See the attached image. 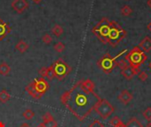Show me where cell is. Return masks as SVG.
Here are the masks:
<instances>
[{"instance_id": "1", "label": "cell", "mask_w": 151, "mask_h": 127, "mask_svg": "<svg viewBox=\"0 0 151 127\" xmlns=\"http://www.w3.org/2000/svg\"><path fill=\"white\" fill-rule=\"evenodd\" d=\"M95 88V83L89 79L80 80L61 95L60 101L76 118L83 121L101 99L96 93Z\"/></svg>"}, {"instance_id": "2", "label": "cell", "mask_w": 151, "mask_h": 127, "mask_svg": "<svg viewBox=\"0 0 151 127\" xmlns=\"http://www.w3.org/2000/svg\"><path fill=\"white\" fill-rule=\"evenodd\" d=\"M147 55L138 46L134 47L131 51L126 56L125 59L128 62L129 66L133 68L137 73L141 72V65L147 60Z\"/></svg>"}, {"instance_id": "3", "label": "cell", "mask_w": 151, "mask_h": 127, "mask_svg": "<svg viewBox=\"0 0 151 127\" xmlns=\"http://www.w3.org/2000/svg\"><path fill=\"white\" fill-rule=\"evenodd\" d=\"M111 21L107 18H103L93 28L92 33L98 38V40L104 43H108V36L111 29Z\"/></svg>"}, {"instance_id": "4", "label": "cell", "mask_w": 151, "mask_h": 127, "mask_svg": "<svg viewBox=\"0 0 151 127\" xmlns=\"http://www.w3.org/2000/svg\"><path fill=\"white\" fill-rule=\"evenodd\" d=\"M127 36V31L117 22L112 20L108 36V43L111 47H117L119 43Z\"/></svg>"}, {"instance_id": "5", "label": "cell", "mask_w": 151, "mask_h": 127, "mask_svg": "<svg viewBox=\"0 0 151 127\" xmlns=\"http://www.w3.org/2000/svg\"><path fill=\"white\" fill-rule=\"evenodd\" d=\"M127 51V50H125L124 51L120 52L119 55H117L116 57H111L109 53L104 54L97 62V65L98 67L106 74L111 73L115 67L117 66V58L120 56H122L125 52Z\"/></svg>"}, {"instance_id": "6", "label": "cell", "mask_w": 151, "mask_h": 127, "mask_svg": "<svg viewBox=\"0 0 151 127\" xmlns=\"http://www.w3.org/2000/svg\"><path fill=\"white\" fill-rule=\"evenodd\" d=\"M53 71L55 73V78L59 81L64 80V79L72 72V67L63 59L59 58L52 65Z\"/></svg>"}, {"instance_id": "7", "label": "cell", "mask_w": 151, "mask_h": 127, "mask_svg": "<svg viewBox=\"0 0 151 127\" xmlns=\"http://www.w3.org/2000/svg\"><path fill=\"white\" fill-rule=\"evenodd\" d=\"M94 110L103 118L107 119L113 112H114V107L111 103H110L107 100L101 98L99 102L96 103Z\"/></svg>"}, {"instance_id": "8", "label": "cell", "mask_w": 151, "mask_h": 127, "mask_svg": "<svg viewBox=\"0 0 151 127\" xmlns=\"http://www.w3.org/2000/svg\"><path fill=\"white\" fill-rule=\"evenodd\" d=\"M33 84L35 91L42 95H43L49 89V83L44 78H39L34 80Z\"/></svg>"}, {"instance_id": "9", "label": "cell", "mask_w": 151, "mask_h": 127, "mask_svg": "<svg viewBox=\"0 0 151 127\" xmlns=\"http://www.w3.org/2000/svg\"><path fill=\"white\" fill-rule=\"evenodd\" d=\"M12 7L17 13L20 14L28 8V3L27 0H13L12 2Z\"/></svg>"}, {"instance_id": "10", "label": "cell", "mask_w": 151, "mask_h": 127, "mask_svg": "<svg viewBox=\"0 0 151 127\" xmlns=\"http://www.w3.org/2000/svg\"><path fill=\"white\" fill-rule=\"evenodd\" d=\"M11 33V27L8 23L0 19V41H3Z\"/></svg>"}, {"instance_id": "11", "label": "cell", "mask_w": 151, "mask_h": 127, "mask_svg": "<svg viewBox=\"0 0 151 127\" xmlns=\"http://www.w3.org/2000/svg\"><path fill=\"white\" fill-rule=\"evenodd\" d=\"M118 99L123 103V104H128L133 100V95L127 89H124L120 92V94L118 96Z\"/></svg>"}, {"instance_id": "12", "label": "cell", "mask_w": 151, "mask_h": 127, "mask_svg": "<svg viewBox=\"0 0 151 127\" xmlns=\"http://www.w3.org/2000/svg\"><path fill=\"white\" fill-rule=\"evenodd\" d=\"M25 90H26V92H27L33 99H35V100H39V99H41L42 96V95H40L39 93H37V92L35 91V88H34L33 82L28 83V85H27Z\"/></svg>"}, {"instance_id": "13", "label": "cell", "mask_w": 151, "mask_h": 127, "mask_svg": "<svg viewBox=\"0 0 151 127\" xmlns=\"http://www.w3.org/2000/svg\"><path fill=\"white\" fill-rule=\"evenodd\" d=\"M144 53H148L151 50V39L149 36H146L138 46Z\"/></svg>"}, {"instance_id": "14", "label": "cell", "mask_w": 151, "mask_h": 127, "mask_svg": "<svg viewBox=\"0 0 151 127\" xmlns=\"http://www.w3.org/2000/svg\"><path fill=\"white\" fill-rule=\"evenodd\" d=\"M121 74L122 76L127 79V80H132L133 77L136 74H138L133 68H131L130 66H128L127 68L124 69V70H121Z\"/></svg>"}, {"instance_id": "15", "label": "cell", "mask_w": 151, "mask_h": 127, "mask_svg": "<svg viewBox=\"0 0 151 127\" xmlns=\"http://www.w3.org/2000/svg\"><path fill=\"white\" fill-rule=\"evenodd\" d=\"M29 48V45L27 44V42L21 40L19 42H17V44L15 45V49L19 52V53H25Z\"/></svg>"}, {"instance_id": "16", "label": "cell", "mask_w": 151, "mask_h": 127, "mask_svg": "<svg viewBox=\"0 0 151 127\" xmlns=\"http://www.w3.org/2000/svg\"><path fill=\"white\" fill-rule=\"evenodd\" d=\"M11 72V67L5 62L0 64V74L3 76H7Z\"/></svg>"}, {"instance_id": "17", "label": "cell", "mask_w": 151, "mask_h": 127, "mask_svg": "<svg viewBox=\"0 0 151 127\" xmlns=\"http://www.w3.org/2000/svg\"><path fill=\"white\" fill-rule=\"evenodd\" d=\"M10 99H11V95L7 92V90L3 89L0 91V103H6Z\"/></svg>"}, {"instance_id": "18", "label": "cell", "mask_w": 151, "mask_h": 127, "mask_svg": "<svg viewBox=\"0 0 151 127\" xmlns=\"http://www.w3.org/2000/svg\"><path fill=\"white\" fill-rule=\"evenodd\" d=\"M127 127H143L142 124L136 118H132L126 125Z\"/></svg>"}, {"instance_id": "19", "label": "cell", "mask_w": 151, "mask_h": 127, "mask_svg": "<svg viewBox=\"0 0 151 127\" xmlns=\"http://www.w3.org/2000/svg\"><path fill=\"white\" fill-rule=\"evenodd\" d=\"M51 32L54 35H56L57 37H59L63 33H64V28L60 26V25H55L52 29Z\"/></svg>"}, {"instance_id": "20", "label": "cell", "mask_w": 151, "mask_h": 127, "mask_svg": "<svg viewBox=\"0 0 151 127\" xmlns=\"http://www.w3.org/2000/svg\"><path fill=\"white\" fill-rule=\"evenodd\" d=\"M120 12L123 16H130L133 12V9L129 6V5H124L121 10Z\"/></svg>"}, {"instance_id": "21", "label": "cell", "mask_w": 151, "mask_h": 127, "mask_svg": "<svg viewBox=\"0 0 151 127\" xmlns=\"http://www.w3.org/2000/svg\"><path fill=\"white\" fill-rule=\"evenodd\" d=\"M35 112L32 110H30V109H27V110H26L23 113H22V116L27 119V120H31V119H33L34 118V117H35Z\"/></svg>"}, {"instance_id": "22", "label": "cell", "mask_w": 151, "mask_h": 127, "mask_svg": "<svg viewBox=\"0 0 151 127\" xmlns=\"http://www.w3.org/2000/svg\"><path fill=\"white\" fill-rule=\"evenodd\" d=\"M54 50L56 52L58 53H62L65 50V45L62 42H58L55 45H54Z\"/></svg>"}, {"instance_id": "23", "label": "cell", "mask_w": 151, "mask_h": 127, "mask_svg": "<svg viewBox=\"0 0 151 127\" xmlns=\"http://www.w3.org/2000/svg\"><path fill=\"white\" fill-rule=\"evenodd\" d=\"M117 66H119L121 70H124L129 66V64L126 59H120L119 61L117 62Z\"/></svg>"}, {"instance_id": "24", "label": "cell", "mask_w": 151, "mask_h": 127, "mask_svg": "<svg viewBox=\"0 0 151 127\" xmlns=\"http://www.w3.org/2000/svg\"><path fill=\"white\" fill-rule=\"evenodd\" d=\"M142 115H143V117H144V118H145L146 120H148L149 122H151V107L147 108V109L143 111Z\"/></svg>"}, {"instance_id": "25", "label": "cell", "mask_w": 151, "mask_h": 127, "mask_svg": "<svg viewBox=\"0 0 151 127\" xmlns=\"http://www.w3.org/2000/svg\"><path fill=\"white\" fill-rule=\"evenodd\" d=\"M49 80H52L55 78V73L53 71V67L52 65H50V67H48V72H47V77H46Z\"/></svg>"}, {"instance_id": "26", "label": "cell", "mask_w": 151, "mask_h": 127, "mask_svg": "<svg viewBox=\"0 0 151 127\" xmlns=\"http://www.w3.org/2000/svg\"><path fill=\"white\" fill-rule=\"evenodd\" d=\"M42 40L45 44H50L52 42L53 38L51 37V35H50V34H44L43 36L42 37Z\"/></svg>"}, {"instance_id": "27", "label": "cell", "mask_w": 151, "mask_h": 127, "mask_svg": "<svg viewBox=\"0 0 151 127\" xmlns=\"http://www.w3.org/2000/svg\"><path fill=\"white\" fill-rule=\"evenodd\" d=\"M53 119H54V118L52 117V115L50 112H47L42 117V123L46 124V123H48V122H50V121H51Z\"/></svg>"}, {"instance_id": "28", "label": "cell", "mask_w": 151, "mask_h": 127, "mask_svg": "<svg viewBox=\"0 0 151 127\" xmlns=\"http://www.w3.org/2000/svg\"><path fill=\"white\" fill-rule=\"evenodd\" d=\"M121 122V119L119 118V117H113L111 120H110V124L112 126L114 127V126H116L117 125H119V123Z\"/></svg>"}, {"instance_id": "29", "label": "cell", "mask_w": 151, "mask_h": 127, "mask_svg": "<svg viewBox=\"0 0 151 127\" xmlns=\"http://www.w3.org/2000/svg\"><path fill=\"white\" fill-rule=\"evenodd\" d=\"M138 77H139V79H140L142 81H146V80H148V78H149V75H148V73L145 72H140L138 73Z\"/></svg>"}, {"instance_id": "30", "label": "cell", "mask_w": 151, "mask_h": 127, "mask_svg": "<svg viewBox=\"0 0 151 127\" xmlns=\"http://www.w3.org/2000/svg\"><path fill=\"white\" fill-rule=\"evenodd\" d=\"M47 72H48V67H42L39 70V74L41 75L42 78H46Z\"/></svg>"}, {"instance_id": "31", "label": "cell", "mask_w": 151, "mask_h": 127, "mask_svg": "<svg viewBox=\"0 0 151 127\" xmlns=\"http://www.w3.org/2000/svg\"><path fill=\"white\" fill-rule=\"evenodd\" d=\"M88 127H105L104 125H103L99 120H95L94 122H92Z\"/></svg>"}, {"instance_id": "32", "label": "cell", "mask_w": 151, "mask_h": 127, "mask_svg": "<svg viewBox=\"0 0 151 127\" xmlns=\"http://www.w3.org/2000/svg\"><path fill=\"white\" fill-rule=\"evenodd\" d=\"M44 125H45V126L46 127L58 126V123H57V121H56L55 119H53V120H51V121H50V122H48V123H46V124H44Z\"/></svg>"}, {"instance_id": "33", "label": "cell", "mask_w": 151, "mask_h": 127, "mask_svg": "<svg viewBox=\"0 0 151 127\" xmlns=\"http://www.w3.org/2000/svg\"><path fill=\"white\" fill-rule=\"evenodd\" d=\"M19 127H31V126L27 123H23L19 126Z\"/></svg>"}, {"instance_id": "34", "label": "cell", "mask_w": 151, "mask_h": 127, "mask_svg": "<svg viewBox=\"0 0 151 127\" xmlns=\"http://www.w3.org/2000/svg\"><path fill=\"white\" fill-rule=\"evenodd\" d=\"M114 127H127V126H126V125H125V124H124V123L121 121V122H120L119 125H117L116 126H114Z\"/></svg>"}, {"instance_id": "35", "label": "cell", "mask_w": 151, "mask_h": 127, "mask_svg": "<svg viewBox=\"0 0 151 127\" xmlns=\"http://www.w3.org/2000/svg\"><path fill=\"white\" fill-rule=\"evenodd\" d=\"M42 0H33V2H35V4H39L40 2H42Z\"/></svg>"}, {"instance_id": "36", "label": "cell", "mask_w": 151, "mask_h": 127, "mask_svg": "<svg viewBox=\"0 0 151 127\" xmlns=\"http://www.w3.org/2000/svg\"><path fill=\"white\" fill-rule=\"evenodd\" d=\"M37 127H46V126H45L44 123H41V124H40V125H39Z\"/></svg>"}, {"instance_id": "37", "label": "cell", "mask_w": 151, "mask_h": 127, "mask_svg": "<svg viewBox=\"0 0 151 127\" xmlns=\"http://www.w3.org/2000/svg\"><path fill=\"white\" fill-rule=\"evenodd\" d=\"M148 5H149V7L151 9V0H148Z\"/></svg>"}, {"instance_id": "38", "label": "cell", "mask_w": 151, "mask_h": 127, "mask_svg": "<svg viewBox=\"0 0 151 127\" xmlns=\"http://www.w3.org/2000/svg\"><path fill=\"white\" fill-rule=\"evenodd\" d=\"M148 29H149V30L151 32V22L149 24V25H148Z\"/></svg>"}, {"instance_id": "39", "label": "cell", "mask_w": 151, "mask_h": 127, "mask_svg": "<svg viewBox=\"0 0 151 127\" xmlns=\"http://www.w3.org/2000/svg\"><path fill=\"white\" fill-rule=\"evenodd\" d=\"M0 127H5L4 126V124L3 122H1V121H0Z\"/></svg>"}, {"instance_id": "40", "label": "cell", "mask_w": 151, "mask_h": 127, "mask_svg": "<svg viewBox=\"0 0 151 127\" xmlns=\"http://www.w3.org/2000/svg\"><path fill=\"white\" fill-rule=\"evenodd\" d=\"M146 127H151V122H150V123H149V124L147 125V126H146Z\"/></svg>"}, {"instance_id": "41", "label": "cell", "mask_w": 151, "mask_h": 127, "mask_svg": "<svg viewBox=\"0 0 151 127\" xmlns=\"http://www.w3.org/2000/svg\"><path fill=\"white\" fill-rule=\"evenodd\" d=\"M150 68H151V63H150Z\"/></svg>"}, {"instance_id": "42", "label": "cell", "mask_w": 151, "mask_h": 127, "mask_svg": "<svg viewBox=\"0 0 151 127\" xmlns=\"http://www.w3.org/2000/svg\"><path fill=\"white\" fill-rule=\"evenodd\" d=\"M55 127H58V126H55Z\"/></svg>"}, {"instance_id": "43", "label": "cell", "mask_w": 151, "mask_h": 127, "mask_svg": "<svg viewBox=\"0 0 151 127\" xmlns=\"http://www.w3.org/2000/svg\"><path fill=\"white\" fill-rule=\"evenodd\" d=\"M127 1H128V0H127Z\"/></svg>"}]
</instances>
